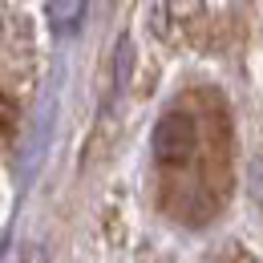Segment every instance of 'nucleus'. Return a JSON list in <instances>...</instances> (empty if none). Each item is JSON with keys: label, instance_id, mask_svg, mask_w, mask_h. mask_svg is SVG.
<instances>
[{"label": "nucleus", "instance_id": "nucleus-2", "mask_svg": "<svg viewBox=\"0 0 263 263\" xmlns=\"http://www.w3.org/2000/svg\"><path fill=\"white\" fill-rule=\"evenodd\" d=\"M45 16H49L53 33H77L81 21L89 16V8L81 0H53V4H45Z\"/></svg>", "mask_w": 263, "mask_h": 263}, {"label": "nucleus", "instance_id": "nucleus-1", "mask_svg": "<svg viewBox=\"0 0 263 263\" xmlns=\"http://www.w3.org/2000/svg\"><path fill=\"white\" fill-rule=\"evenodd\" d=\"M198 142V126L191 114H178V109H170L158 118V126L150 134V146H154V158L162 166H174L182 162V158H191V150H195Z\"/></svg>", "mask_w": 263, "mask_h": 263}]
</instances>
